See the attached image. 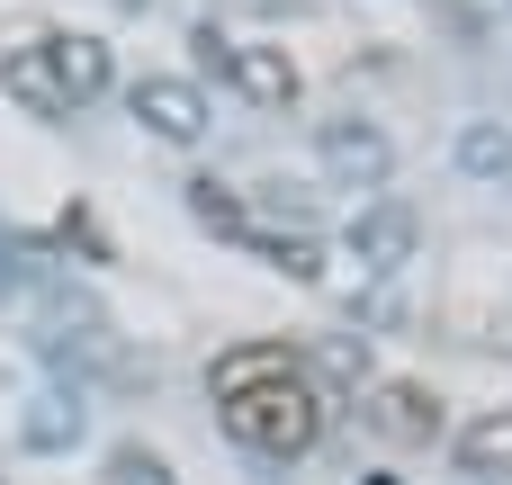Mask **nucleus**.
Segmentation results:
<instances>
[{
	"label": "nucleus",
	"mask_w": 512,
	"mask_h": 485,
	"mask_svg": "<svg viewBox=\"0 0 512 485\" xmlns=\"http://www.w3.org/2000/svg\"><path fill=\"white\" fill-rule=\"evenodd\" d=\"M288 369H297L288 342H243V351L216 360V396H234V387H252V378H288Z\"/></svg>",
	"instance_id": "nucleus-10"
},
{
	"label": "nucleus",
	"mask_w": 512,
	"mask_h": 485,
	"mask_svg": "<svg viewBox=\"0 0 512 485\" xmlns=\"http://www.w3.org/2000/svg\"><path fill=\"white\" fill-rule=\"evenodd\" d=\"M0 90L27 108V117H72V90L54 72V36H9L0 45Z\"/></svg>",
	"instance_id": "nucleus-4"
},
{
	"label": "nucleus",
	"mask_w": 512,
	"mask_h": 485,
	"mask_svg": "<svg viewBox=\"0 0 512 485\" xmlns=\"http://www.w3.org/2000/svg\"><path fill=\"white\" fill-rule=\"evenodd\" d=\"M360 423H369L378 441H396V450H432V441H441V396H432L423 378H378L369 405H360Z\"/></svg>",
	"instance_id": "nucleus-3"
},
{
	"label": "nucleus",
	"mask_w": 512,
	"mask_h": 485,
	"mask_svg": "<svg viewBox=\"0 0 512 485\" xmlns=\"http://www.w3.org/2000/svg\"><path fill=\"white\" fill-rule=\"evenodd\" d=\"M189 207H198L207 225H243V207H234V198H225L216 180H198V189H189Z\"/></svg>",
	"instance_id": "nucleus-12"
},
{
	"label": "nucleus",
	"mask_w": 512,
	"mask_h": 485,
	"mask_svg": "<svg viewBox=\"0 0 512 485\" xmlns=\"http://www.w3.org/2000/svg\"><path fill=\"white\" fill-rule=\"evenodd\" d=\"M468 162H477V171H504V162H512V144H504V135H486V126H477V135H468Z\"/></svg>",
	"instance_id": "nucleus-13"
},
{
	"label": "nucleus",
	"mask_w": 512,
	"mask_h": 485,
	"mask_svg": "<svg viewBox=\"0 0 512 485\" xmlns=\"http://www.w3.org/2000/svg\"><path fill=\"white\" fill-rule=\"evenodd\" d=\"M135 117H144L162 144H198V135H207V99H198V81H180V72H144V81H135Z\"/></svg>",
	"instance_id": "nucleus-6"
},
{
	"label": "nucleus",
	"mask_w": 512,
	"mask_h": 485,
	"mask_svg": "<svg viewBox=\"0 0 512 485\" xmlns=\"http://www.w3.org/2000/svg\"><path fill=\"white\" fill-rule=\"evenodd\" d=\"M261 252H270V270H288V279H324V252H315V234H270Z\"/></svg>",
	"instance_id": "nucleus-11"
},
{
	"label": "nucleus",
	"mask_w": 512,
	"mask_h": 485,
	"mask_svg": "<svg viewBox=\"0 0 512 485\" xmlns=\"http://www.w3.org/2000/svg\"><path fill=\"white\" fill-rule=\"evenodd\" d=\"M54 72H63L72 108L99 99V90H108V45H99V36H54Z\"/></svg>",
	"instance_id": "nucleus-8"
},
{
	"label": "nucleus",
	"mask_w": 512,
	"mask_h": 485,
	"mask_svg": "<svg viewBox=\"0 0 512 485\" xmlns=\"http://www.w3.org/2000/svg\"><path fill=\"white\" fill-rule=\"evenodd\" d=\"M351 252H360V270H396V261L414 252V207H396V198L360 207V216H351Z\"/></svg>",
	"instance_id": "nucleus-7"
},
{
	"label": "nucleus",
	"mask_w": 512,
	"mask_h": 485,
	"mask_svg": "<svg viewBox=\"0 0 512 485\" xmlns=\"http://www.w3.org/2000/svg\"><path fill=\"white\" fill-rule=\"evenodd\" d=\"M216 405H225V432H234L243 450H261V459H306V450L324 441V387H315L306 369L252 378V387H234V396H216Z\"/></svg>",
	"instance_id": "nucleus-1"
},
{
	"label": "nucleus",
	"mask_w": 512,
	"mask_h": 485,
	"mask_svg": "<svg viewBox=\"0 0 512 485\" xmlns=\"http://www.w3.org/2000/svg\"><path fill=\"white\" fill-rule=\"evenodd\" d=\"M198 54H207V63H216L252 108H279V117H288V108L306 99V72L288 63V45H225V36L207 27V36H198Z\"/></svg>",
	"instance_id": "nucleus-2"
},
{
	"label": "nucleus",
	"mask_w": 512,
	"mask_h": 485,
	"mask_svg": "<svg viewBox=\"0 0 512 485\" xmlns=\"http://www.w3.org/2000/svg\"><path fill=\"white\" fill-rule=\"evenodd\" d=\"M459 468H468V477H504L512 468V414H477V423L459 432Z\"/></svg>",
	"instance_id": "nucleus-9"
},
{
	"label": "nucleus",
	"mask_w": 512,
	"mask_h": 485,
	"mask_svg": "<svg viewBox=\"0 0 512 485\" xmlns=\"http://www.w3.org/2000/svg\"><path fill=\"white\" fill-rule=\"evenodd\" d=\"M315 153H324V171H333L342 189H378V180H387V162H396V144H387L369 117H333V126L315 135Z\"/></svg>",
	"instance_id": "nucleus-5"
}]
</instances>
